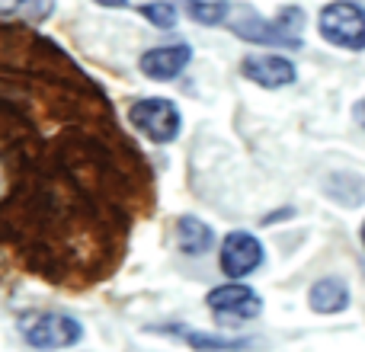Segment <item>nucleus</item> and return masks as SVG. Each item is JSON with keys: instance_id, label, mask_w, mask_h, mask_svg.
Here are the masks:
<instances>
[{"instance_id": "f257e3e1", "label": "nucleus", "mask_w": 365, "mask_h": 352, "mask_svg": "<svg viewBox=\"0 0 365 352\" xmlns=\"http://www.w3.org/2000/svg\"><path fill=\"white\" fill-rule=\"evenodd\" d=\"M19 333L32 349H68L77 346L83 327L77 317L58 314V311H38V314L19 317Z\"/></svg>"}, {"instance_id": "f03ea898", "label": "nucleus", "mask_w": 365, "mask_h": 352, "mask_svg": "<svg viewBox=\"0 0 365 352\" xmlns=\"http://www.w3.org/2000/svg\"><path fill=\"white\" fill-rule=\"evenodd\" d=\"M321 36L330 45L346 51L365 48V6L349 4V0H336V4L321 10Z\"/></svg>"}, {"instance_id": "7ed1b4c3", "label": "nucleus", "mask_w": 365, "mask_h": 352, "mask_svg": "<svg viewBox=\"0 0 365 352\" xmlns=\"http://www.w3.org/2000/svg\"><path fill=\"white\" fill-rule=\"evenodd\" d=\"M227 26H231L234 36H240L244 42L282 45V48H298V45H302V38L292 36L279 16H276V23H269V19H263L253 6H247V4L231 6V13H227Z\"/></svg>"}, {"instance_id": "20e7f679", "label": "nucleus", "mask_w": 365, "mask_h": 352, "mask_svg": "<svg viewBox=\"0 0 365 352\" xmlns=\"http://www.w3.org/2000/svg\"><path fill=\"white\" fill-rule=\"evenodd\" d=\"M128 122L138 128L145 138L158 141V145H167L180 135V113L170 100L164 96H154V100H138L132 109H128Z\"/></svg>"}, {"instance_id": "39448f33", "label": "nucleus", "mask_w": 365, "mask_h": 352, "mask_svg": "<svg viewBox=\"0 0 365 352\" xmlns=\"http://www.w3.org/2000/svg\"><path fill=\"white\" fill-rule=\"evenodd\" d=\"M205 301L218 323H247L263 311V298L250 285H221L208 291Z\"/></svg>"}, {"instance_id": "423d86ee", "label": "nucleus", "mask_w": 365, "mask_h": 352, "mask_svg": "<svg viewBox=\"0 0 365 352\" xmlns=\"http://www.w3.org/2000/svg\"><path fill=\"white\" fill-rule=\"evenodd\" d=\"M263 266V244L247 231H234L221 244V272L231 279H244Z\"/></svg>"}, {"instance_id": "0eeeda50", "label": "nucleus", "mask_w": 365, "mask_h": 352, "mask_svg": "<svg viewBox=\"0 0 365 352\" xmlns=\"http://www.w3.org/2000/svg\"><path fill=\"white\" fill-rule=\"evenodd\" d=\"M244 77L266 90L289 87V83L295 81V64L279 55H250L244 61Z\"/></svg>"}, {"instance_id": "6e6552de", "label": "nucleus", "mask_w": 365, "mask_h": 352, "mask_svg": "<svg viewBox=\"0 0 365 352\" xmlns=\"http://www.w3.org/2000/svg\"><path fill=\"white\" fill-rule=\"evenodd\" d=\"M189 58H192L189 45H160V48H151L141 55V71L151 81H173L189 64Z\"/></svg>"}, {"instance_id": "1a4fd4ad", "label": "nucleus", "mask_w": 365, "mask_h": 352, "mask_svg": "<svg viewBox=\"0 0 365 352\" xmlns=\"http://www.w3.org/2000/svg\"><path fill=\"white\" fill-rule=\"evenodd\" d=\"M308 301L317 314H340L349 304V289L343 279H321V282H314Z\"/></svg>"}, {"instance_id": "9d476101", "label": "nucleus", "mask_w": 365, "mask_h": 352, "mask_svg": "<svg viewBox=\"0 0 365 352\" xmlns=\"http://www.w3.org/2000/svg\"><path fill=\"white\" fill-rule=\"evenodd\" d=\"M177 244H180L182 253H189V257H202V253L212 250L215 234L205 221L186 214V218H180V224H177Z\"/></svg>"}, {"instance_id": "9b49d317", "label": "nucleus", "mask_w": 365, "mask_h": 352, "mask_svg": "<svg viewBox=\"0 0 365 352\" xmlns=\"http://www.w3.org/2000/svg\"><path fill=\"white\" fill-rule=\"evenodd\" d=\"M186 6H189V16L205 26L227 23V13H231L227 0H186Z\"/></svg>"}, {"instance_id": "f8f14e48", "label": "nucleus", "mask_w": 365, "mask_h": 352, "mask_svg": "<svg viewBox=\"0 0 365 352\" xmlns=\"http://www.w3.org/2000/svg\"><path fill=\"white\" fill-rule=\"evenodd\" d=\"M10 13H19L26 23H42L45 16L55 13V0H19V4L10 6ZM6 13V16H10Z\"/></svg>"}, {"instance_id": "ddd939ff", "label": "nucleus", "mask_w": 365, "mask_h": 352, "mask_svg": "<svg viewBox=\"0 0 365 352\" xmlns=\"http://www.w3.org/2000/svg\"><path fill=\"white\" fill-rule=\"evenodd\" d=\"M141 13H145V19H151L158 29H173V23H177V6H173L170 0H154V4H145L141 6Z\"/></svg>"}, {"instance_id": "4468645a", "label": "nucleus", "mask_w": 365, "mask_h": 352, "mask_svg": "<svg viewBox=\"0 0 365 352\" xmlns=\"http://www.w3.org/2000/svg\"><path fill=\"white\" fill-rule=\"evenodd\" d=\"M177 333H182V340L192 343L195 349H244L240 340H208V336L192 333V330H177Z\"/></svg>"}, {"instance_id": "2eb2a0df", "label": "nucleus", "mask_w": 365, "mask_h": 352, "mask_svg": "<svg viewBox=\"0 0 365 352\" xmlns=\"http://www.w3.org/2000/svg\"><path fill=\"white\" fill-rule=\"evenodd\" d=\"M96 4H103V6H128V0H96Z\"/></svg>"}, {"instance_id": "dca6fc26", "label": "nucleus", "mask_w": 365, "mask_h": 352, "mask_svg": "<svg viewBox=\"0 0 365 352\" xmlns=\"http://www.w3.org/2000/svg\"><path fill=\"white\" fill-rule=\"evenodd\" d=\"M356 119H359V122H362V125H365V100L359 103V109H356Z\"/></svg>"}, {"instance_id": "f3484780", "label": "nucleus", "mask_w": 365, "mask_h": 352, "mask_svg": "<svg viewBox=\"0 0 365 352\" xmlns=\"http://www.w3.org/2000/svg\"><path fill=\"white\" fill-rule=\"evenodd\" d=\"M362 244H365V224H362Z\"/></svg>"}]
</instances>
